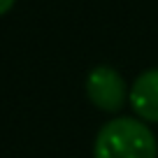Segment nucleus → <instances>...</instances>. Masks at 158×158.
Instances as JSON below:
<instances>
[{"instance_id": "obj_2", "label": "nucleus", "mask_w": 158, "mask_h": 158, "mask_svg": "<svg viewBox=\"0 0 158 158\" xmlns=\"http://www.w3.org/2000/svg\"><path fill=\"white\" fill-rule=\"evenodd\" d=\"M86 95L93 107L118 112L126 100V81L112 65H95L86 77Z\"/></svg>"}, {"instance_id": "obj_1", "label": "nucleus", "mask_w": 158, "mask_h": 158, "mask_svg": "<svg viewBox=\"0 0 158 158\" xmlns=\"http://www.w3.org/2000/svg\"><path fill=\"white\" fill-rule=\"evenodd\" d=\"M95 158H156L158 144L149 126L130 116L114 118L95 137Z\"/></svg>"}, {"instance_id": "obj_4", "label": "nucleus", "mask_w": 158, "mask_h": 158, "mask_svg": "<svg viewBox=\"0 0 158 158\" xmlns=\"http://www.w3.org/2000/svg\"><path fill=\"white\" fill-rule=\"evenodd\" d=\"M14 2H16V0H0V16L7 14V12L14 7Z\"/></svg>"}, {"instance_id": "obj_3", "label": "nucleus", "mask_w": 158, "mask_h": 158, "mask_svg": "<svg viewBox=\"0 0 158 158\" xmlns=\"http://www.w3.org/2000/svg\"><path fill=\"white\" fill-rule=\"evenodd\" d=\"M130 105L142 121L158 123V68L144 70L130 89Z\"/></svg>"}]
</instances>
